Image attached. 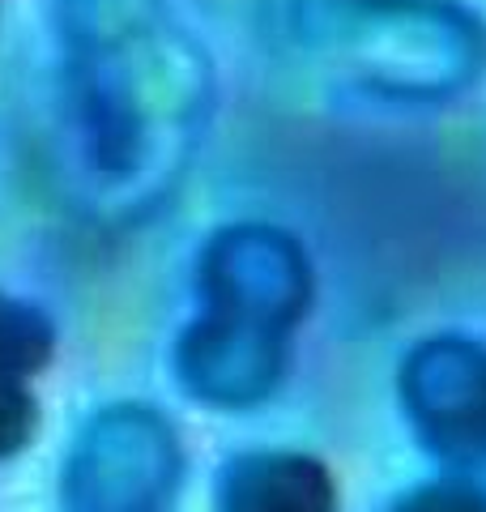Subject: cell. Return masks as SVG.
Returning a JSON list of instances; mask_svg holds the SVG:
<instances>
[{"label":"cell","mask_w":486,"mask_h":512,"mask_svg":"<svg viewBox=\"0 0 486 512\" xmlns=\"http://www.w3.org/2000/svg\"><path fill=\"white\" fill-rule=\"evenodd\" d=\"M52 26L94 180L150 210L192 163L214 111L201 39L171 0H52Z\"/></svg>","instance_id":"obj_1"},{"label":"cell","mask_w":486,"mask_h":512,"mask_svg":"<svg viewBox=\"0 0 486 512\" xmlns=\"http://www.w3.org/2000/svg\"><path fill=\"white\" fill-rule=\"evenodd\" d=\"M290 43L354 90L440 103L486 77V22L457 0H295Z\"/></svg>","instance_id":"obj_2"},{"label":"cell","mask_w":486,"mask_h":512,"mask_svg":"<svg viewBox=\"0 0 486 512\" xmlns=\"http://www.w3.org/2000/svg\"><path fill=\"white\" fill-rule=\"evenodd\" d=\"M184 478V444L154 406L120 402L77 431L64 461L69 512H167Z\"/></svg>","instance_id":"obj_3"},{"label":"cell","mask_w":486,"mask_h":512,"mask_svg":"<svg viewBox=\"0 0 486 512\" xmlns=\"http://www.w3.org/2000/svg\"><path fill=\"white\" fill-rule=\"evenodd\" d=\"M312 286L303 244L273 222H231L201 248V316L218 325L290 342L303 312L312 308Z\"/></svg>","instance_id":"obj_4"},{"label":"cell","mask_w":486,"mask_h":512,"mask_svg":"<svg viewBox=\"0 0 486 512\" xmlns=\"http://www.w3.org/2000/svg\"><path fill=\"white\" fill-rule=\"evenodd\" d=\"M397 389L427 453L461 470L486 466V346L457 333L418 342Z\"/></svg>","instance_id":"obj_5"},{"label":"cell","mask_w":486,"mask_h":512,"mask_svg":"<svg viewBox=\"0 0 486 512\" xmlns=\"http://www.w3.org/2000/svg\"><path fill=\"white\" fill-rule=\"evenodd\" d=\"M290 363V342L192 316L175 342V380L214 410H248L273 397Z\"/></svg>","instance_id":"obj_6"},{"label":"cell","mask_w":486,"mask_h":512,"mask_svg":"<svg viewBox=\"0 0 486 512\" xmlns=\"http://www.w3.org/2000/svg\"><path fill=\"white\" fill-rule=\"evenodd\" d=\"M218 512H337V483L312 453H239L218 474Z\"/></svg>","instance_id":"obj_7"},{"label":"cell","mask_w":486,"mask_h":512,"mask_svg":"<svg viewBox=\"0 0 486 512\" xmlns=\"http://www.w3.org/2000/svg\"><path fill=\"white\" fill-rule=\"evenodd\" d=\"M56 355V329L39 308L0 291V376L26 380Z\"/></svg>","instance_id":"obj_8"},{"label":"cell","mask_w":486,"mask_h":512,"mask_svg":"<svg viewBox=\"0 0 486 512\" xmlns=\"http://www.w3.org/2000/svg\"><path fill=\"white\" fill-rule=\"evenodd\" d=\"M39 427V402L26 389V380L0 376V461L18 457L22 448L35 440Z\"/></svg>","instance_id":"obj_9"},{"label":"cell","mask_w":486,"mask_h":512,"mask_svg":"<svg viewBox=\"0 0 486 512\" xmlns=\"http://www.w3.org/2000/svg\"><path fill=\"white\" fill-rule=\"evenodd\" d=\"M388 512H486V491L461 478H440V483L405 491Z\"/></svg>","instance_id":"obj_10"}]
</instances>
